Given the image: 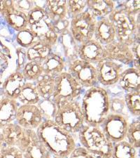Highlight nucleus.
I'll use <instances>...</instances> for the list:
<instances>
[{"label":"nucleus","mask_w":140,"mask_h":158,"mask_svg":"<svg viewBox=\"0 0 140 158\" xmlns=\"http://www.w3.org/2000/svg\"><path fill=\"white\" fill-rule=\"evenodd\" d=\"M16 41L18 44L20 46V47L24 48L25 49H27L28 48L31 47L32 46L39 42L36 35L28 27L23 30H21V31L18 32Z\"/></svg>","instance_id":"nucleus-31"},{"label":"nucleus","mask_w":140,"mask_h":158,"mask_svg":"<svg viewBox=\"0 0 140 158\" xmlns=\"http://www.w3.org/2000/svg\"><path fill=\"white\" fill-rule=\"evenodd\" d=\"M97 20L87 10L72 19L70 31L73 39L82 44L94 37Z\"/></svg>","instance_id":"nucleus-8"},{"label":"nucleus","mask_w":140,"mask_h":158,"mask_svg":"<svg viewBox=\"0 0 140 158\" xmlns=\"http://www.w3.org/2000/svg\"><path fill=\"white\" fill-rule=\"evenodd\" d=\"M87 8L94 18L100 20L108 17L116 7L112 0H87Z\"/></svg>","instance_id":"nucleus-21"},{"label":"nucleus","mask_w":140,"mask_h":158,"mask_svg":"<svg viewBox=\"0 0 140 158\" xmlns=\"http://www.w3.org/2000/svg\"><path fill=\"white\" fill-rule=\"evenodd\" d=\"M52 47L44 42H38L31 47L26 49L27 61L42 63L51 53Z\"/></svg>","instance_id":"nucleus-26"},{"label":"nucleus","mask_w":140,"mask_h":158,"mask_svg":"<svg viewBox=\"0 0 140 158\" xmlns=\"http://www.w3.org/2000/svg\"><path fill=\"white\" fill-rule=\"evenodd\" d=\"M37 106L40 109L44 120H54L57 107L50 99H44L43 101H40Z\"/></svg>","instance_id":"nucleus-33"},{"label":"nucleus","mask_w":140,"mask_h":158,"mask_svg":"<svg viewBox=\"0 0 140 158\" xmlns=\"http://www.w3.org/2000/svg\"><path fill=\"white\" fill-rule=\"evenodd\" d=\"M106 51V58L114 60L120 64L130 65L133 63L134 56L130 47L118 40L114 41L106 46H104Z\"/></svg>","instance_id":"nucleus-16"},{"label":"nucleus","mask_w":140,"mask_h":158,"mask_svg":"<svg viewBox=\"0 0 140 158\" xmlns=\"http://www.w3.org/2000/svg\"><path fill=\"white\" fill-rule=\"evenodd\" d=\"M126 139L134 148H139L140 146V122L137 120L129 123L127 130Z\"/></svg>","instance_id":"nucleus-32"},{"label":"nucleus","mask_w":140,"mask_h":158,"mask_svg":"<svg viewBox=\"0 0 140 158\" xmlns=\"http://www.w3.org/2000/svg\"><path fill=\"white\" fill-rule=\"evenodd\" d=\"M123 9L128 14L132 16H139V6L140 2L139 0H134V1H127L122 4Z\"/></svg>","instance_id":"nucleus-37"},{"label":"nucleus","mask_w":140,"mask_h":158,"mask_svg":"<svg viewBox=\"0 0 140 158\" xmlns=\"http://www.w3.org/2000/svg\"><path fill=\"white\" fill-rule=\"evenodd\" d=\"M25 129L22 128L17 123H10L2 129L4 143L8 146L17 147L23 136Z\"/></svg>","instance_id":"nucleus-24"},{"label":"nucleus","mask_w":140,"mask_h":158,"mask_svg":"<svg viewBox=\"0 0 140 158\" xmlns=\"http://www.w3.org/2000/svg\"><path fill=\"white\" fill-rule=\"evenodd\" d=\"M68 16L72 18L85 11L87 8L86 0H69L67 1Z\"/></svg>","instance_id":"nucleus-34"},{"label":"nucleus","mask_w":140,"mask_h":158,"mask_svg":"<svg viewBox=\"0 0 140 158\" xmlns=\"http://www.w3.org/2000/svg\"><path fill=\"white\" fill-rule=\"evenodd\" d=\"M128 119L123 114L109 113L100 127L109 141L113 143L126 139Z\"/></svg>","instance_id":"nucleus-10"},{"label":"nucleus","mask_w":140,"mask_h":158,"mask_svg":"<svg viewBox=\"0 0 140 158\" xmlns=\"http://www.w3.org/2000/svg\"><path fill=\"white\" fill-rule=\"evenodd\" d=\"M44 75L55 77L60 73L64 72L65 68V59L55 53H51L42 62Z\"/></svg>","instance_id":"nucleus-23"},{"label":"nucleus","mask_w":140,"mask_h":158,"mask_svg":"<svg viewBox=\"0 0 140 158\" xmlns=\"http://www.w3.org/2000/svg\"><path fill=\"white\" fill-rule=\"evenodd\" d=\"M44 9L46 13L52 20L56 29L60 30V26L62 25L68 16L67 1L64 0H48L45 2Z\"/></svg>","instance_id":"nucleus-17"},{"label":"nucleus","mask_w":140,"mask_h":158,"mask_svg":"<svg viewBox=\"0 0 140 158\" xmlns=\"http://www.w3.org/2000/svg\"><path fill=\"white\" fill-rule=\"evenodd\" d=\"M11 58L9 49L0 40V86L3 83V75L9 67V59Z\"/></svg>","instance_id":"nucleus-35"},{"label":"nucleus","mask_w":140,"mask_h":158,"mask_svg":"<svg viewBox=\"0 0 140 158\" xmlns=\"http://www.w3.org/2000/svg\"><path fill=\"white\" fill-rule=\"evenodd\" d=\"M116 31V40L128 47L139 37V16L128 14L123 6L114 9L108 16Z\"/></svg>","instance_id":"nucleus-5"},{"label":"nucleus","mask_w":140,"mask_h":158,"mask_svg":"<svg viewBox=\"0 0 140 158\" xmlns=\"http://www.w3.org/2000/svg\"><path fill=\"white\" fill-rule=\"evenodd\" d=\"M21 73L27 81H37L44 75L42 63L27 61Z\"/></svg>","instance_id":"nucleus-29"},{"label":"nucleus","mask_w":140,"mask_h":158,"mask_svg":"<svg viewBox=\"0 0 140 158\" xmlns=\"http://www.w3.org/2000/svg\"><path fill=\"white\" fill-rule=\"evenodd\" d=\"M53 158H67V157H57V156H54Z\"/></svg>","instance_id":"nucleus-43"},{"label":"nucleus","mask_w":140,"mask_h":158,"mask_svg":"<svg viewBox=\"0 0 140 158\" xmlns=\"http://www.w3.org/2000/svg\"><path fill=\"white\" fill-rule=\"evenodd\" d=\"M68 73L74 77L83 87L90 88L98 82L96 67L90 63L81 59L71 61Z\"/></svg>","instance_id":"nucleus-11"},{"label":"nucleus","mask_w":140,"mask_h":158,"mask_svg":"<svg viewBox=\"0 0 140 158\" xmlns=\"http://www.w3.org/2000/svg\"><path fill=\"white\" fill-rule=\"evenodd\" d=\"M17 148L23 158H51L52 155L39 139L36 130L25 129Z\"/></svg>","instance_id":"nucleus-9"},{"label":"nucleus","mask_w":140,"mask_h":158,"mask_svg":"<svg viewBox=\"0 0 140 158\" xmlns=\"http://www.w3.org/2000/svg\"><path fill=\"white\" fill-rule=\"evenodd\" d=\"M125 103L130 113L134 117L140 115V91L127 93L125 95Z\"/></svg>","instance_id":"nucleus-30"},{"label":"nucleus","mask_w":140,"mask_h":158,"mask_svg":"<svg viewBox=\"0 0 140 158\" xmlns=\"http://www.w3.org/2000/svg\"><path fill=\"white\" fill-rule=\"evenodd\" d=\"M67 158H95L83 147L78 146L71 152Z\"/></svg>","instance_id":"nucleus-39"},{"label":"nucleus","mask_w":140,"mask_h":158,"mask_svg":"<svg viewBox=\"0 0 140 158\" xmlns=\"http://www.w3.org/2000/svg\"><path fill=\"white\" fill-rule=\"evenodd\" d=\"M36 131L53 156L67 157L76 148V141L73 134L65 131L54 120H44Z\"/></svg>","instance_id":"nucleus-1"},{"label":"nucleus","mask_w":140,"mask_h":158,"mask_svg":"<svg viewBox=\"0 0 140 158\" xmlns=\"http://www.w3.org/2000/svg\"><path fill=\"white\" fill-rule=\"evenodd\" d=\"M81 106L85 124L100 127L110 113L111 98L105 89L94 86L84 94Z\"/></svg>","instance_id":"nucleus-2"},{"label":"nucleus","mask_w":140,"mask_h":158,"mask_svg":"<svg viewBox=\"0 0 140 158\" xmlns=\"http://www.w3.org/2000/svg\"><path fill=\"white\" fill-rule=\"evenodd\" d=\"M57 107L54 121L65 131L78 133L85 124L81 104L77 101H64Z\"/></svg>","instance_id":"nucleus-6"},{"label":"nucleus","mask_w":140,"mask_h":158,"mask_svg":"<svg viewBox=\"0 0 140 158\" xmlns=\"http://www.w3.org/2000/svg\"><path fill=\"white\" fill-rule=\"evenodd\" d=\"M18 106L16 100L6 97L0 102V129L16 120Z\"/></svg>","instance_id":"nucleus-22"},{"label":"nucleus","mask_w":140,"mask_h":158,"mask_svg":"<svg viewBox=\"0 0 140 158\" xmlns=\"http://www.w3.org/2000/svg\"><path fill=\"white\" fill-rule=\"evenodd\" d=\"M131 52L132 53V55L134 56V59H136L137 60H139L140 57V42H139V37H138L137 39L134 40L130 47Z\"/></svg>","instance_id":"nucleus-40"},{"label":"nucleus","mask_w":140,"mask_h":158,"mask_svg":"<svg viewBox=\"0 0 140 158\" xmlns=\"http://www.w3.org/2000/svg\"><path fill=\"white\" fill-rule=\"evenodd\" d=\"M28 28L36 35L39 42L53 47L58 39V30L46 13L44 7L34 6L28 11Z\"/></svg>","instance_id":"nucleus-4"},{"label":"nucleus","mask_w":140,"mask_h":158,"mask_svg":"<svg viewBox=\"0 0 140 158\" xmlns=\"http://www.w3.org/2000/svg\"><path fill=\"white\" fill-rule=\"evenodd\" d=\"M118 82L127 93L140 91V70L134 67L124 70Z\"/></svg>","instance_id":"nucleus-20"},{"label":"nucleus","mask_w":140,"mask_h":158,"mask_svg":"<svg viewBox=\"0 0 140 158\" xmlns=\"http://www.w3.org/2000/svg\"><path fill=\"white\" fill-rule=\"evenodd\" d=\"M77 53L79 59L90 63L95 66L106 59V53L104 46L94 38L79 44Z\"/></svg>","instance_id":"nucleus-14"},{"label":"nucleus","mask_w":140,"mask_h":158,"mask_svg":"<svg viewBox=\"0 0 140 158\" xmlns=\"http://www.w3.org/2000/svg\"><path fill=\"white\" fill-rule=\"evenodd\" d=\"M16 54L18 56V69L16 71L21 72L25 65L27 63L26 56V49L22 47H18L16 49Z\"/></svg>","instance_id":"nucleus-38"},{"label":"nucleus","mask_w":140,"mask_h":158,"mask_svg":"<svg viewBox=\"0 0 140 158\" xmlns=\"http://www.w3.org/2000/svg\"><path fill=\"white\" fill-rule=\"evenodd\" d=\"M16 121L22 128L36 130L44 119L37 105H21L18 108Z\"/></svg>","instance_id":"nucleus-12"},{"label":"nucleus","mask_w":140,"mask_h":158,"mask_svg":"<svg viewBox=\"0 0 140 158\" xmlns=\"http://www.w3.org/2000/svg\"><path fill=\"white\" fill-rule=\"evenodd\" d=\"M78 138L81 146L95 158H111L114 143L99 126L84 124L78 132Z\"/></svg>","instance_id":"nucleus-3"},{"label":"nucleus","mask_w":140,"mask_h":158,"mask_svg":"<svg viewBox=\"0 0 140 158\" xmlns=\"http://www.w3.org/2000/svg\"><path fill=\"white\" fill-rule=\"evenodd\" d=\"M26 82L27 81L22 73L16 70L10 74L6 80H4L2 84L1 88L6 98L17 101L22 88Z\"/></svg>","instance_id":"nucleus-18"},{"label":"nucleus","mask_w":140,"mask_h":158,"mask_svg":"<svg viewBox=\"0 0 140 158\" xmlns=\"http://www.w3.org/2000/svg\"><path fill=\"white\" fill-rule=\"evenodd\" d=\"M41 101V97L34 82L27 81L17 99V101L21 105H37Z\"/></svg>","instance_id":"nucleus-25"},{"label":"nucleus","mask_w":140,"mask_h":158,"mask_svg":"<svg viewBox=\"0 0 140 158\" xmlns=\"http://www.w3.org/2000/svg\"><path fill=\"white\" fill-rule=\"evenodd\" d=\"M41 98L50 99L53 95L55 86V77L44 75L35 82Z\"/></svg>","instance_id":"nucleus-28"},{"label":"nucleus","mask_w":140,"mask_h":158,"mask_svg":"<svg viewBox=\"0 0 140 158\" xmlns=\"http://www.w3.org/2000/svg\"><path fill=\"white\" fill-rule=\"evenodd\" d=\"M0 158H23L22 152L15 146H4L0 149Z\"/></svg>","instance_id":"nucleus-36"},{"label":"nucleus","mask_w":140,"mask_h":158,"mask_svg":"<svg viewBox=\"0 0 140 158\" xmlns=\"http://www.w3.org/2000/svg\"><path fill=\"white\" fill-rule=\"evenodd\" d=\"M1 14L4 17L7 23L17 32L28 27L27 14L20 9L14 1H6Z\"/></svg>","instance_id":"nucleus-15"},{"label":"nucleus","mask_w":140,"mask_h":158,"mask_svg":"<svg viewBox=\"0 0 140 158\" xmlns=\"http://www.w3.org/2000/svg\"><path fill=\"white\" fill-rule=\"evenodd\" d=\"M93 38L103 46L107 45L116 40L115 28L108 17L97 20Z\"/></svg>","instance_id":"nucleus-19"},{"label":"nucleus","mask_w":140,"mask_h":158,"mask_svg":"<svg viewBox=\"0 0 140 158\" xmlns=\"http://www.w3.org/2000/svg\"><path fill=\"white\" fill-rule=\"evenodd\" d=\"M4 146H6V145L4 143V137H3V134H2V129H0V149H1L2 147H4Z\"/></svg>","instance_id":"nucleus-41"},{"label":"nucleus","mask_w":140,"mask_h":158,"mask_svg":"<svg viewBox=\"0 0 140 158\" xmlns=\"http://www.w3.org/2000/svg\"><path fill=\"white\" fill-rule=\"evenodd\" d=\"M95 67L98 81L105 86L118 82L121 74L124 70L123 65L107 58L98 63Z\"/></svg>","instance_id":"nucleus-13"},{"label":"nucleus","mask_w":140,"mask_h":158,"mask_svg":"<svg viewBox=\"0 0 140 158\" xmlns=\"http://www.w3.org/2000/svg\"><path fill=\"white\" fill-rule=\"evenodd\" d=\"M83 86L68 72H62L55 77V86L50 99L57 106L64 101H76L81 94Z\"/></svg>","instance_id":"nucleus-7"},{"label":"nucleus","mask_w":140,"mask_h":158,"mask_svg":"<svg viewBox=\"0 0 140 158\" xmlns=\"http://www.w3.org/2000/svg\"><path fill=\"white\" fill-rule=\"evenodd\" d=\"M137 149L126 139L113 145L111 158H136Z\"/></svg>","instance_id":"nucleus-27"},{"label":"nucleus","mask_w":140,"mask_h":158,"mask_svg":"<svg viewBox=\"0 0 140 158\" xmlns=\"http://www.w3.org/2000/svg\"><path fill=\"white\" fill-rule=\"evenodd\" d=\"M5 98H6V96H5V94L4 93L3 90H2V89L1 88V86H0V102H1Z\"/></svg>","instance_id":"nucleus-42"}]
</instances>
